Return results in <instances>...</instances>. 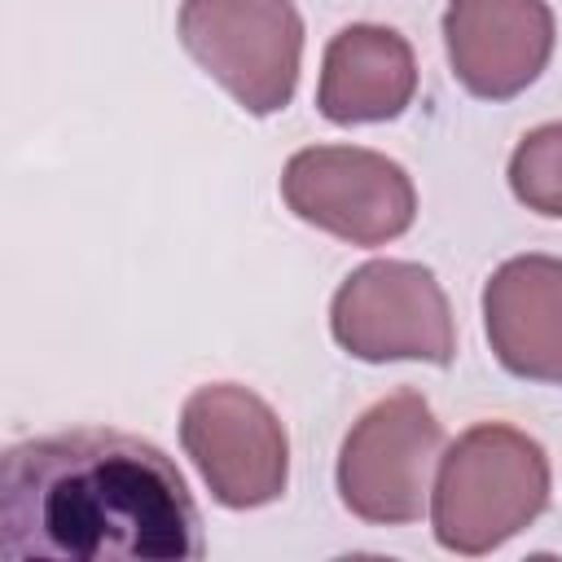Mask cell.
Masks as SVG:
<instances>
[{
	"label": "cell",
	"mask_w": 562,
	"mask_h": 562,
	"mask_svg": "<svg viewBox=\"0 0 562 562\" xmlns=\"http://www.w3.org/2000/svg\"><path fill=\"white\" fill-rule=\"evenodd\" d=\"M202 553L198 505L158 443L110 426H75L4 448V562H198Z\"/></svg>",
	"instance_id": "1"
},
{
	"label": "cell",
	"mask_w": 562,
	"mask_h": 562,
	"mask_svg": "<svg viewBox=\"0 0 562 562\" xmlns=\"http://www.w3.org/2000/svg\"><path fill=\"white\" fill-rule=\"evenodd\" d=\"M549 505L544 448L505 422H479L439 457L430 487L435 540L448 553H492L527 531Z\"/></svg>",
	"instance_id": "2"
},
{
	"label": "cell",
	"mask_w": 562,
	"mask_h": 562,
	"mask_svg": "<svg viewBox=\"0 0 562 562\" xmlns=\"http://www.w3.org/2000/svg\"><path fill=\"white\" fill-rule=\"evenodd\" d=\"M184 53L250 114H277L299 88L303 18L290 0H184Z\"/></svg>",
	"instance_id": "3"
},
{
	"label": "cell",
	"mask_w": 562,
	"mask_h": 562,
	"mask_svg": "<svg viewBox=\"0 0 562 562\" xmlns=\"http://www.w3.org/2000/svg\"><path fill=\"white\" fill-rule=\"evenodd\" d=\"M443 457V426L422 391H391L360 413L338 452V496L373 527L417 522L430 501V470Z\"/></svg>",
	"instance_id": "4"
},
{
	"label": "cell",
	"mask_w": 562,
	"mask_h": 562,
	"mask_svg": "<svg viewBox=\"0 0 562 562\" xmlns=\"http://www.w3.org/2000/svg\"><path fill=\"white\" fill-rule=\"evenodd\" d=\"M334 342L369 364L386 360H426L452 364L457 325L443 285L430 268L408 259H369L360 263L329 303Z\"/></svg>",
	"instance_id": "5"
},
{
	"label": "cell",
	"mask_w": 562,
	"mask_h": 562,
	"mask_svg": "<svg viewBox=\"0 0 562 562\" xmlns=\"http://www.w3.org/2000/svg\"><path fill=\"white\" fill-rule=\"evenodd\" d=\"M285 206L351 246H386L417 220V189L408 171L360 145H307L281 171Z\"/></svg>",
	"instance_id": "6"
},
{
	"label": "cell",
	"mask_w": 562,
	"mask_h": 562,
	"mask_svg": "<svg viewBox=\"0 0 562 562\" xmlns=\"http://www.w3.org/2000/svg\"><path fill=\"white\" fill-rule=\"evenodd\" d=\"M180 443L224 509L272 505L290 483V435L250 386H198L180 408Z\"/></svg>",
	"instance_id": "7"
},
{
	"label": "cell",
	"mask_w": 562,
	"mask_h": 562,
	"mask_svg": "<svg viewBox=\"0 0 562 562\" xmlns=\"http://www.w3.org/2000/svg\"><path fill=\"white\" fill-rule=\"evenodd\" d=\"M443 48L465 92L509 101L553 57V9L549 0H448Z\"/></svg>",
	"instance_id": "8"
},
{
	"label": "cell",
	"mask_w": 562,
	"mask_h": 562,
	"mask_svg": "<svg viewBox=\"0 0 562 562\" xmlns=\"http://www.w3.org/2000/svg\"><path fill=\"white\" fill-rule=\"evenodd\" d=\"M483 329L505 373L562 382V259H505L483 285Z\"/></svg>",
	"instance_id": "9"
},
{
	"label": "cell",
	"mask_w": 562,
	"mask_h": 562,
	"mask_svg": "<svg viewBox=\"0 0 562 562\" xmlns=\"http://www.w3.org/2000/svg\"><path fill=\"white\" fill-rule=\"evenodd\" d=\"M417 92V57L413 44L378 22H351L342 26L321 57V83H316V110L338 123H382L404 114V105Z\"/></svg>",
	"instance_id": "10"
},
{
	"label": "cell",
	"mask_w": 562,
	"mask_h": 562,
	"mask_svg": "<svg viewBox=\"0 0 562 562\" xmlns=\"http://www.w3.org/2000/svg\"><path fill=\"white\" fill-rule=\"evenodd\" d=\"M514 198L549 220H562V119L531 127L509 154Z\"/></svg>",
	"instance_id": "11"
}]
</instances>
